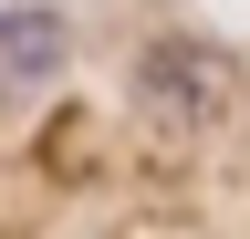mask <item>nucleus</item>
<instances>
[{
	"mask_svg": "<svg viewBox=\"0 0 250 239\" xmlns=\"http://www.w3.org/2000/svg\"><path fill=\"white\" fill-rule=\"evenodd\" d=\"M219 94H229V63H219L208 42H146V63H136V104L198 125V114H219Z\"/></svg>",
	"mask_w": 250,
	"mask_h": 239,
	"instance_id": "f257e3e1",
	"label": "nucleus"
},
{
	"mask_svg": "<svg viewBox=\"0 0 250 239\" xmlns=\"http://www.w3.org/2000/svg\"><path fill=\"white\" fill-rule=\"evenodd\" d=\"M62 11L52 0H11V11H0V94H21V83H52L62 73Z\"/></svg>",
	"mask_w": 250,
	"mask_h": 239,
	"instance_id": "f03ea898",
	"label": "nucleus"
}]
</instances>
